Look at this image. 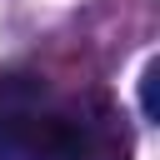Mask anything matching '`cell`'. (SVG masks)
Listing matches in <instances>:
<instances>
[{
  "label": "cell",
  "instance_id": "1",
  "mask_svg": "<svg viewBox=\"0 0 160 160\" xmlns=\"http://www.w3.org/2000/svg\"><path fill=\"white\" fill-rule=\"evenodd\" d=\"M0 160H85L80 125L60 110H40L35 85H0Z\"/></svg>",
  "mask_w": 160,
  "mask_h": 160
},
{
  "label": "cell",
  "instance_id": "2",
  "mask_svg": "<svg viewBox=\"0 0 160 160\" xmlns=\"http://www.w3.org/2000/svg\"><path fill=\"white\" fill-rule=\"evenodd\" d=\"M155 80H160V65L150 60L140 70V110H145V120H155Z\"/></svg>",
  "mask_w": 160,
  "mask_h": 160
}]
</instances>
